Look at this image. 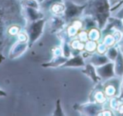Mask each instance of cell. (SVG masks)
<instances>
[{"mask_svg":"<svg viewBox=\"0 0 123 116\" xmlns=\"http://www.w3.org/2000/svg\"><path fill=\"white\" fill-rule=\"evenodd\" d=\"M119 98H123V76L121 78V92H120Z\"/></svg>","mask_w":123,"mask_h":116,"instance_id":"484cf974","label":"cell"},{"mask_svg":"<svg viewBox=\"0 0 123 116\" xmlns=\"http://www.w3.org/2000/svg\"><path fill=\"white\" fill-rule=\"evenodd\" d=\"M98 43L95 41H91V40H88L85 43H84V50L89 53H93L96 52V48H97Z\"/></svg>","mask_w":123,"mask_h":116,"instance_id":"ffe728a7","label":"cell"},{"mask_svg":"<svg viewBox=\"0 0 123 116\" xmlns=\"http://www.w3.org/2000/svg\"><path fill=\"white\" fill-rule=\"evenodd\" d=\"M65 114L63 113V110L62 109L61 100L57 99L56 102V109L54 110V113L52 114V116H64Z\"/></svg>","mask_w":123,"mask_h":116,"instance_id":"44dd1931","label":"cell"},{"mask_svg":"<svg viewBox=\"0 0 123 116\" xmlns=\"http://www.w3.org/2000/svg\"><path fill=\"white\" fill-rule=\"evenodd\" d=\"M88 38L91 41L98 42L101 38V32L100 30L98 27L91 28L90 30L88 31Z\"/></svg>","mask_w":123,"mask_h":116,"instance_id":"e0dca14e","label":"cell"},{"mask_svg":"<svg viewBox=\"0 0 123 116\" xmlns=\"http://www.w3.org/2000/svg\"><path fill=\"white\" fill-rule=\"evenodd\" d=\"M85 66V62H84V58L82 56V54L73 55L68 60L62 65L61 68H68V67H72V68H79V67H84Z\"/></svg>","mask_w":123,"mask_h":116,"instance_id":"8fae6325","label":"cell"},{"mask_svg":"<svg viewBox=\"0 0 123 116\" xmlns=\"http://www.w3.org/2000/svg\"><path fill=\"white\" fill-rule=\"evenodd\" d=\"M82 73L86 75L89 78H90V80L94 84H98L101 80L100 78L98 76L97 73H96L95 66H94L91 63L86 64L84 68L82 69Z\"/></svg>","mask_w":123,"mask_h":116,"instance_id":"7c38bea8","label":"cell"},{"mask_svg":"<svg viewBox=\"0 0 123 116\" xmlns=\"http://www.w3.org/2000/svg\"><path fill=\"white\" fill-rule=\"evenodd\" d=\"M46 21V20L42 18L38 21L26 23V26H25V32L28 36L27 43L29 44V48H32L35 43L41 37L43 33Z\"/></svg>","mask_w":123,"mask_h":116,"instance_id":"3957f363","label":"cell"},{"mask_svg":"<svg viewBox=\"0 0 123 116\" xmlns=\"http://www.w3.org/2000/svg\"><path fill=\"white\" fill-rule=\"evenodd\" d=\"M8 94L5 91H4L3 89H0V97H7Z\"/></svg>","mask_w":123,"mask_h":116,"instance_id":"4316f807","label":"cell"},{"mask_svg":"<svg viewBox=\"0 0 123 116\" xmlns=\"http://www.w3.org/2000/svg\"><path fill=\"white\" fill-rule=\"evenodd\" d=\"M64 9H65V5H64L63 1L55 3V4H51V7L49 8L50 12L53 15H61L63 14Z\"/></svg>","mask_w":123,"mask_h":116,"instance_id":"2e32d148","label":"cell"},{"mask_svg":"<svg viewBox=\"0 0 123 116\" xmlns=\"http://www.w3.org/2000/svg\"><path fill=\"white\" fill-rule=\"evenodd\" d=\"M109 1V4L110 5H111V7H114V6L117 5L118 4H119L120 2H121L122 0H108Z\"/></svg>","mask_w":123,"mask_h":116,"instance_id":"cb8c5ba5","label":"cell"},{"mask_svg":"<svg viewBox=\"0 0 123 116\" xmlns=\"http://www.w3.org/2000/svg\"><path fill=\"white\" fill-rule=\"evenodd\" d=\"M19 1H20V0H19Z\"/></svg>","mask_w":123,"mask_h":116,"instance_id":"f546056e","label":"cell"},{"mask_svg":"<svg viewBox=\"0 0 123 116\" xmlns=\"http://www.w3.org/2000/svg\"><path fill=\"white\" fill-rule=\"evenodd\" d=\"M115 17L119 18V19H123V6L120 9V10L115 14Z\"/></svg>","mask_w":123,"mask_h":116,"instance_id":"603a6c76","label":"cell"},{"mask_svg":"<svg viewBox=\"0 0 123 116\" xmlns=\"http://www.w3.org/2000/svg\"><path fill=\"white\" fill-rule=\"evenodd\" d=\"M26 23L19 0H0V63L5 43L17 36Z\"/></svg>","mask_w":123,"mask_h":116,"instance_id":"6da1fadb","label":"cell"},{"mask_svg":"<svg viewBox=\"0 0 123 116\" xmlns=\"http://www.w3.org/2000/svg\"><path fill=\"white\" fill-rule=\"evenodd\" d=\"M118 51H119V48H118V47L116 46V44L115 46L108 48L107 51H106V53H105V55L110 59V61L114 62L115 60H116V57H117Z\"/></svg>","mask_w":123,"mask_h":116,"instance_id":"ac0fdd59","label":"cell"},{"mask_svg":"<svg viewBox=\"0 0 123 116\" xmlns=\"http://www.w3.org/2000/svg\"><path fill=\"white\" fill-rule=\"evenodd\" d=\"M19 3H20V5L23 7H31L35 8L36 9H41L40 3L37 0H20Z\"/></svg>","mask_w":123,"mask_h":116,"instance_id":"d6986e66","label":"cell"},{"mask_svg":"<svg viewBox=\"0 0 123 116\" xmlns=\"http://www.w3.org/2000/svg\"><path fill=\"white\" fill-rule=\"evenodd\" d=\"M89 63L92 64L94 66H100L110 62V59L105 54H101L99 53H93L89 55Z\"/></svg>","mask_w":123,"mask_h":116,"instance_id":"5bb4252c","label":"cell"},{"mask_svg":"<svg viewBox=\"0 0 123 116\" xmlns=\"http://www.w3.org/2000/svg\"><path fill=\"white\" fill-rule=\"evenodd\" d=\"M74 109L78 110L82 115L95 116L99 115L104 109L103 103L96 102H89L83 104H74Z\"/></svg>","mask_w":123,"mask_h":116,"instance_id":"5b68a950","label":"cell"},{"mask_svg":"<svg viewBox=\"0 0 123 116\" xmlns=\"http://www.w3.org/2000/svg\"><path fill=\"white\" fill-rule=\"evenodd\" d=\"M37 1L40 3V4H41V3H43L44 1H46V0H37Z\"/></svg>","mask_w":123,"mask_h":116,"instance_id":"83f0119b","label":"cell"},{"mask_svg":"<svg viewBox=\"0 0 123 116\" xmlns=\"http://www.w3.org/2000/svg\"><path fill=\"white\" fill-rule=\"evenodd\" d=\"M121 78L117 76L112 77L109 80L103 82V87H104V92L106 97H119L120 92H121Z\"/></svg>","mask_w":123,"mask_h":116,"instance_id":"8992f818","label":"cell"},{"mask_svg":"<svg viewBox=\"0 0 123 116\" xmlns=\"http://www.w3.org/2000/svg\"><path fill=\"white\" fill-rule=\"evenodd\" d=\"M95 70L98 76L103 82L116 76L114 71V62L112 61H110L100 66L95 67Z\"/></svg>","mask_w":123,"mask_h":116,"instance_id":"52a82bcc","label":"cell"},{"mask_svg":"<svg viewBox=\"0 0 123 116\" xmlns=\"http://www.w3.org/2000/svg\"><path fill=\"white\" fill-rule=\"evenodd\" d=\"M116 46H117L118 48H119V49L123 53V34H122V36H121L120 41L118 42L117 43H116Z\"/></svg>","mask_w":123,"mask_h":116,"instance_id":"7402d4cb","label":"cell"},{"mask_svg":"<svg viewBox=\"0 0 123 116\" xmlns=\"http://www.w3.org/2000/svg\"><path fill=\"white\" fill-rule=\"evenodd\" d=\"M114 71L116 76L122 78L123 76V53L119 49L116 60L114 61Z\"/></svg>","mask_w":123,"mask_h":116,"instance_id":"9a60e30c","label":"cell"},{"mask_svg":"<svg viewBox=\"0 0 123 116\" xmlns=\"http://www.w3.org/2000/svg\"><path fill=\"white\" fill-rule=\"evenodd\" d=\"M122 4H123V0L121 1V2H120L119 4H117V5H116V6H114V7L111 8V12H114V11H116V9H119V8L121 7V5H122Z\"/></svg>","mask_w":123,"mask_h":116,"instance_id":"d4e9b609","label":"cell"},{"mask_svg":"<svg viewBox=\"0 0 123 116\" xmlns=\"http://www.w3.org/2000/svg\"><path fill=\"white\" fill-rule=\"evenodd\" d=\"M67 60L68 58L64 57L62 54L53 55L51 61L42 64L41 66L45 67V68H57V67H61Z\"/></svg>","mask_w":123,"mask_h":116,"instance_id":"4fadbf2b","label":"cell"},{"mask_svg":"<svg viewBox=\"0 0 123 116\" xmlns=\"http://www.w3.org/2000/svg\"><path fill=\"white\" fill-rule=\"evenodd\" d=\"M66 21L61 15H53L49 20V28L51 33H58L62 31Z\"/></svg>","mask_w":123,"mask_h":116,"instance_id":"30bf717a","label":"cell"},{"mask_svg":"<svg viewBox=\"0 0 123 116\" xmlns=\"http://www.w3.org/2000/svg\"><path fill=\"white\" fill-rule=\"evenodd\" d=\"M41 9H36L35 8L31 7H23L22 6V12L26 22H32L38 20H41L44 18V14Z\"/></svg>","mask_w":123,"mask_h":116,"instance_id":"9c48e42d","label":"cell"},{"mask_svg":"<svg viewBox=\"0 0 123 116\" xmlns=\"http://www.w3.org/2000/svg\"><path fill=\"white\" fill-rule=\"evenodd\" d=\"M111 8L108 0H89L83 15L93 18L101 31L105 26L111 15Z\"/></svg>","mask_w":123,"mask_h":116,"instance_id":"7a4b0ae2","label":"cell"},{"mask_svg":"<svg viewBox=\"0 0 123 116\" xmlns=\"http://www.w3.org/2000/svg\"><path fill=\"white\" fill-rule=\"evenodd\" d=\"M27 48H29V44H28L27 42L17 41L12 46L8 57L10 59H14V58H19L27 50Z\"/></svg>","mask_w":123,"mask_h":116,"instance_id":"ba28073f","label":"cell"},{"mask_svg":"<svg viewBox=\"0 0 123 116\" xmlns=\"http://www.w3.org/2000/svg\"><path fill=\"white\" fill-rule=\"evenodd\" d=\"M64 5H65V9L62 14V17L65 20L66 23H68L74 20H77L84 14L87 3L83 5H79V4H74L72 1L67 0V1H64Z\"/></svg>","mask_w":123,"mask_h":116,"instance_id":"277c9868","label":"cell"},{"mask_svg":"<svg viewBox=\"0 0 123 116\" xmlns=\"http://www.w3.org/2000/svg\"><path fill=\"white\" fill-rule=\"evenodd\" d=\"M121 101H122V102H123V98H121Z\"/></svg>","mask_w":123,"mask_h":116,"instance_id":"f1b7e54d","label":"cell"}]
</instances>
